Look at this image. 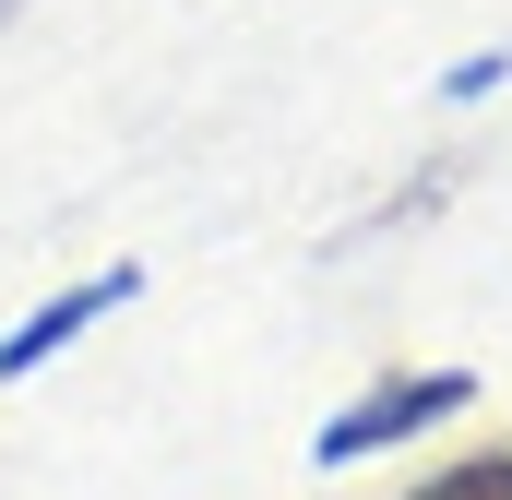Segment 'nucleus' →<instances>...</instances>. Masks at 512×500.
<instances>
[{"label":"nucleus","mask_w":512,"mask_h":500,"mask_svg":"<svg viewBox=\"0 0 512 500\" xmlns=\"http://www.w3.org/2000/svg\"><path fill=\"white\" fill-rule=\"evenodd\" d=\"M465 393L477 381L465 370H393V381H370L346 417H322V441H310V465H370V453H405L417 429H441V417H465Z\"/></svg>","instance_id":"1"},{"label":"nucleus","mask_w":512,"mask_h":500,"mask_svg":"<svg viewBox=\"0 0 512 500\" xmlns=\"http://www.w3.org/2000/svg\"><path fill=\"white\" fill-rule=\"evenodd\" d=\"M120 298H143V262H108V274H84V286H60V298H48L36 322H12V334H0V381L48 370V358H60L72 334H96V322H108Z\"/></svg>","instance_id":"2"},{"label":"nucleus","mask_w":512,"mask_h":500,"mask_svg":"<svg viewBox=\"0 0 512 500\" xmlns=\"http://www.w3.org/2000/svg\"><path fill=\"white\" fill-rule=\"evenodd\" d=\"M417 500H512V453H477V465H453V477H429Z\"/></svg>","instance_id":"3"}]
</instances>
